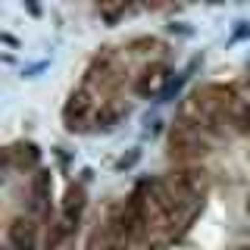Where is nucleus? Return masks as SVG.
I'll return each instance as SVG.
<instances>
[{
	"instance_id": "nucleus-1",
	"label": "nucleus",
	"mask_w": 250,
	"mask_h": 250,
	"mask_svg": "<svg viewBox=\"0 0 250 250\" xmlns=\"http://www.w3.org/2000/svg\"><path fill=\"white\" fill-rule=\"evenodd\" d=\"M209 153V138L194 119H178L169 131V156L178 166H197V160Z\"/></svg>"
},
{
	"instance_id": "nucleus-2",
	"label": "nucleus",
	"mask_w": 250,
	"mask_h": 250,
	"mask_svg": "<svg viewBox=\"0 0 250 250\" xmlns=\"http://www.w3.org/2000/svg\"><path fill=\"white\" fill-rule=\"evenodd\" d=\"M119 231L125 241H141L147 238V182L138 185L135 191L125 197L122 209H119Z\"/></svg>"
},
{
	"instance_id": "nucleus-3",
	"label": "nucleus",
	"mask_w": 250,
	"mask_h": 250,
	"mask_svg": "<svg viewBox=\"0 0 250 250\" xmlns=\"http://www.w3.org/2000/svg\"><path fill=\"white\" fill-rule=\"evenodd\" d=\"M166 182L178 194V200H188V203H200L203 207V197L209 194V172L203 166H175Z\"/></svg>"
},
{
	"instance_id": "nucleus-4",
	"label": "nucleus",
	"mask_w": 250,
	"mask_h": 250,
	"mask_svg": "<svg viewBox=\"0 0 250 250\" xmlns=\"http://www.w3.org/2000/svg\"><path fill=\"white\" fill-rule=\"evenodd\" d=\"M94 113H97V91H91L88 84H78V88L69 94L66 106H62V119H66L69 128H78V125L88 122Z\"/></svg>"
},
{
	"instance_id": "nucleus-5",
	"label": "nucleus",
	"mask_w": 250,
	"mask_h": 250,
	"mask_svg": "<svg viewBox=\"0 0 250 250\" xmlns=\"http://www.w3.org/2000/svg\"><path fill=\"white\" fill-rule=\"evenodd\" d=\"M6 241H10L13 250H35V241H38V225H35V219H28V216H13L10 225H6Z\"/></svg>"
},
{
	"instance_id": "nucleus-6",
	"label": "nucleus",
	"mask_w": 250,
	"mask_h": 250,
	"mask_svg": "<svg viewBox=\"0 0 250 250\" xmlns=\"http://www.w3.org/2000/svg\"><path fill=\"white\" fill-rule=\"evenodd\" d=\"M166 78H169V69L163 66V62H153V66L141 69V75L135 78V91L141 94V97H153V94L163 91Z\"/></svg>"
},
{
	"instance_id": "nucleus-7",
	"label": "nucleus",
	"mask_w": 250,
	"mask_h": 250,
	"mask_svg": "<svg viewBox=\"0 0 250 250\" xmlns=\"http://www.w3.org/2000/svg\"><path fill=\"white\" fill-rule=\"evenodd\" d=\"M82 209H84V188L82 185H72L66 191V200H62V213H60V225L72 234V229L82 219Z\"/></svg>"
},
{
	"instance_id": "nucleus-8",
	"label": "nucleus",
	"mask_w": 250,
	"mask_h": 250,
	"mask_svg": "<svg viewBox=\"0 0 250 250\" xmlns=\"http://www.w3.org/2000/svg\"><path fill=\"white\" fill-rule=\"evenodd\" d=\"M38 156H41V153H38V147L31 144V141H28V144H25V141H19V144H13L10 150H6V160L16 163L19 169H31V166H38Z\"/></svg>"
},
{
	"instance_id": "nucleus-9",
	"label": "nucleus",
	"mask_w": 250,
	"mask_h": 250,
	"mask_svg": "<svg viewBox=\"0 0 250 250\" xmlns=\"http://www.w3.org/2000/svg\"><path fill=\"white\" fill-rule=\"evenodd\" d=\"M229 119L238 125V131H250V94H234Z\"/></svg>"
},
{
	"instance_id": "nucleus-10",
	"label": "nucleus",
	"mask_w": 250,
	"mask_h": 250,
	"mask_svg": "<svg viewBox=\"0 0 250 250\" xmlns=\"http://www.w3.org/2000/svg\"><path fill=\"white\" fill-rule=\"evenodd\" d=\"M50 188H53V182H50V172H38L35 175V182H31V197H35V207L38 209H47L50 207Z\"/></svg>"
},
{
	"instance_id": "nucleus-11",
	"label": "nucleus",
	"mask_w": 250,
	"mask_h": 250,
	"mask_svg": "<svg viewBox=\"0 0 250 250\" xmlns=\"http://www.w3.org/2000/svg\"><path fill=\"white\" fill-rule=\"evenodd\" d=\"M244 209H247V216H250V194H247V203H244Z\"/></svg>"
},
{
	"instance_id": "nucleus-12",
	"label": "nucleus",
	"mask_w": 250,
	"mask_h": 250,
	"mask_svg": "<svg viewBox=\"0 0 250 250\" xmlns=\"http://www.w3.org/2000/svg\"><path fill=\"white\" fill-rule=\"evenodd\" d=\"M234 250H250V244H241V247H234Z\"/></svg>"
}]
</instances>
